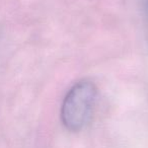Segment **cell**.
<instances>
[{
  "instance_id": "2",
  "label": "cell",
  "mask_w": 148,
  "mask_h": 148,
  "mask_svg": "<svg viewBox=\"0 0 148 148\" xmlns=\"http://www.w3.org/2000/svg\"><path fill=\"white\" fill-rule=\"evenodd\" d=\"M142 10H143L144 21H145L146 32L148 35V0H142Z\"/></svg>"
},
{
  "instance_id": "1",
  "label": "cell",
  "mask_w": 148,
  "mask_h": 148,
  "mask_svg": "<svg viewBox=\"0 0 148 148\" xmlns=\"http://www.w3.org/2000/svg\"><path fill=\"white\" fill-rule=\"evenodd\" d=\"M97 95L95 85L86 79L69 89L61 108V120L66 129L77 132L85 127L92 115Z\"/></svg>"
}]
</instances>
